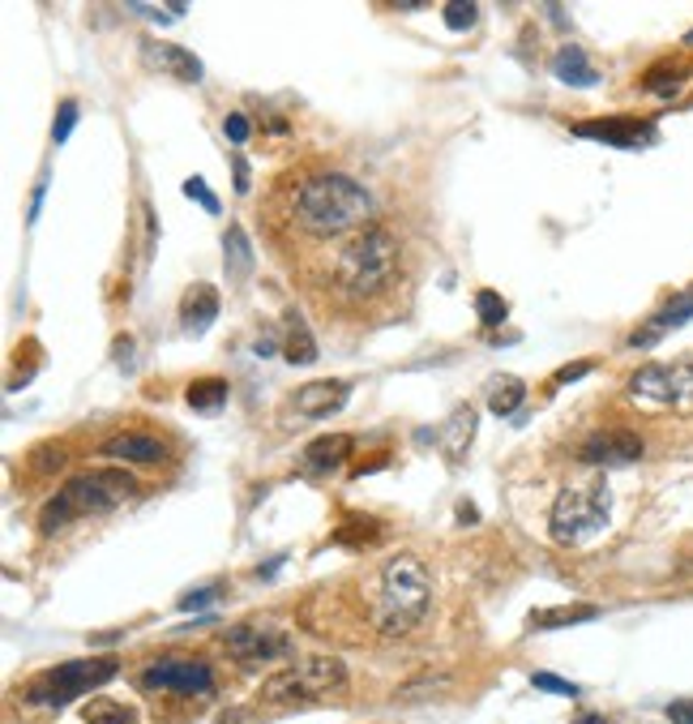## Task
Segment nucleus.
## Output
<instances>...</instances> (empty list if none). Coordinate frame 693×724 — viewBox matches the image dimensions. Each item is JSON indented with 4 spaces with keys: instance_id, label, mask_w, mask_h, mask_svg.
Instances as JSON below:
<instances>
[{
    "instance_id": "nucleus-27",
    "label": "nucleus",
    "mask_w": 693,
    "mask_h": 724,
    "mask_svg": "<svg viewBox=\"0 0 693 724\" xmlns=\"http://www.w3.org/2000/svg\"><path fill=\"white\" fill-rule=\"evenodd\" d=\"M82 721H86V724H138V716H133V708H125V703H107V699H95V703L82 712Z\"/></svg>"
},
{
    "instance_id": "nucleus-25",
    "label": "nucleus",
    "mask_w": 693,
    "mask_h": 724,
    "mask_svg": "<svg viewBox=\"0 0 693 724\" xmlns=\"http://www.w3.org/2000/svg\"><path fill=\"white\" fill-rule=\"evenodd\" d=\"M599 618L595 605H574V609H552V614H531L527 626L531 630H556V626H578V621H591Z\"/></svg>"
},
{
    "instance_id": "nucleus-40",
    "label": "nucleus",
    "mask_w": 693,
    "mask_h": 724,
    "mask_svg": "<svg viewBox=\"0 0 693 724\" xmlns=\"http://www.w3.org/2000/svg\"><path fill=\"white\" fill-rule=\"evenodd\" d=\"M252 352H257V357H274V352H279V343L266 335V339H257V348H252Z\"/></svg>"
},
{
    "instance_id": "nucleus-37",
    "label": "nucleus",
    "mask_w": 693,
    "mask_h": 724,
    "mask_svg": "<svg viewBox=\"0 0 693 724\" xmlns=\"http://www.w3.org/2000/svg\"><path fill=\"white\" fill-rule=\"evenodd\" d=\"M668 721L693 724V699H672V703H668Z\"/></svg>"
},
{
    "instance_id": "nucleus-41",
    "label": "nucleus",
    "mask_w": 693,
    "mask_h": 724,
    "mask_svg": "<svg viewBox=\"0 0 693 724\" xmlns=\"http://www.w3.org/2000/svg\"><path fill=\"white\" fill-rule=\"evenodd\" d=\"M475 506H467V502H462V506H458V523H475Z\"/></svg>"
},
{
    "instance_id": "nucleus-24",
    "label": "nucleus",
    "mask_w": 693,
    "mask_h": 724,
    "mask_svg": "<svg viewBox=\"0 0 693 724\" xmlns=\"http://www.w3.org/2000/svg\"><path fill=\"white\" fill-rule=\"evenodd\" d=\"M681 86H685V73L672 69V65H655V69H646L643 73V91L646 95H655V100H672Z\"/></svg>"
},
{
    "instance_id": "nucleus-23",
    "label": "nucleus",
    "mask_w": 693,
    "mask_h": 724,
    "mask_svg": "<svg viewBox=\"0 0 693 724\" xmlns=\"http://www.w3.org/2000/svg\"><path fill=\"white\" fill-rule=\"evenodd\" d=\"M522 399H527V386L518 382V377H496L493 386H489V412L496 416H514L518 408H522Z\"/></svg>"
},
{
    "instance_id": "nucleus-39",
    "label": "nucleus",
    "mask_w": 693,
    "mask_h": 724,
    "mask_svg": "<svg viewBox=\"0 0 693 724\" xmlns=\"http://www.w3.org/2000/svg\"><path fill=\"white\" fill-rule=\"evenodd\" d=\"M44 194H48V176H44V180L35 185V202H31V223L39 219V207H44Z\"/></svg>"
},
{
    "instance_id": "nucleus-22",
    "label": "nucleus",
    "mask_w": 693,
    "mask_h": 724,
    "mask_svg": "<svg viewBox=\"0 0 693 724\" xmlns=\"http://www.w3.org/2000/svg\"><path fill=\"white\" fill-rule=\"evenodd\" d=\"M185 404H189L193 412H214V408H223V404H227V382H223V377H198V382H189Z\"/></svg>"
},
{
    "instance_id": "nucleus-14",
    "label": "nucleus",
    "mask_w": 693,
    "mask_h": 724,
    "mask_svg": "<svg viewBox=\"0 0 693 724\" xmlns=\"http://www.w3.org/2000/svg\"><path fill=\"white\" fill-rule=\"evenodd\" d=\"M142 52H146V65L158 69V73H172L176 82H201V60L176 44H154V39H142Z\"/></svg>"
},
{
    "instance_id": "nucleus-7",
    "label": "nucleus",
    "mask_w": 693,
    "mask_h": 724,
    "mask_svg": "<svg viewBox=\"0 0 693 724\" xmlns=\"http://www.w3.org/2000/svg\"><path fill=\"white\" fill-rule=\"evenodd\" d=\"M116 673H120V661H116V656L69 661V665H56V669H48L44 677H39V681H31V686L22 690V699H26L31 708L60 712L64 703H73V699H82V694H91V690L107 686Z\"/></svg>"
},
{
    "instance_id": "nucleus-16",
    "label": "nucleus",
    "mask_w": 693,
    "mask_h": 724,
    "mask_svg": "<svg viewBox=\"0 0 693 724\" xmlns=\"http://www.w3.org/2000/svg\"><path fill=\"white\" fill-rule=\"evenodd\" d=\"M690 317H693V292H685V296H677L672 305H663V310L655 313V317L646 322L643 330H634V335H630V343H634V348H655V343H659L668 330L685 326Z\"/></svg>"
},
{
    "instance_id": "nucleus-29",
    "label": "nucleus",
    "mask_w": 693,
    "mask_h": 724,
    "mask_svg": "<svg viewBox=\"0 0 693 724\" xmlns=\"http://www.w3.org/2000/svg\"><path fill=\"white\" fill-rule=\"evenodd\" d=\"M219 592H223L219 583H205V587H193V592H185V596H180V605H176V609H180V614H198V609H210V605L219 600Z\"/></svg>"
},
{
    "instance_id": "nucleus-15",
    "label": "nucleus",
    "mask_w": 693,
    "mask_h": 724,
    "mask_svg": "<svg viewBox=\"0 0 693 724\" xmlns=\"http://www.w3.org/2000/svg\"><path fill=\"white\" fill-rule=\"evenodd\" d=\"M103 455L107 459H125V464H163L167 446L154 433H116V437L103 442Z\"/></svg>"
},
{
    "instance_id": "nucleus-20",
    "label": "nucleus",
    "mask_w": 693,
    "mask_h": 724,
    "mask_svg": "<svg viewBox=\"0 0 693 724\" xmlns=\"http://www.w3.org/2000/svg\"><path fill=\"white\" fill-rule=\"evenodd\" d=\"M552 73L565 86H595L599 82V69H595L591 56L583 52V48H561V52L552 56Z\"/></svg>"
},
{
    "instance_id": "nucleus-43",
    "label": "nucleus",
    "mask_w": 693,
    "mask_h": 724,
    "mask_svg": "<svg viewBox=\"0 0 693 724\" xmlns=\"http://www.w3.org/2000/svg\"><path fill=\"white\" fill-rule=\"evenodd\" d=\"M685 39H690V44H693V31H690V35H685Z\"/></svg>"
},
{
    "instance_id": "nucleus-32",
    "label": "nucleus",
    "mask_w": 693,
    "mask_h": 724,
    "mask_svg": "<svg viewBox=\"0 0 693 724\" xmlns=\"http://www.w3.org/2000/svg\"><path fill=\"white\" fill-rule=\"evenodd\" d=\"M129 13H138V17H158V22H176V17H185L189 13V4H129Z\"/></svg>"
},
{
    "instance_id": "nucleus-13",
    "label": "nucleus",
    "mask_w": 693,
    "mask_h": 724,
    "mask_svg": "<svg viewBox=\"0 0 693 724\" xmlns=\"http://www.w3.org/2000/svg\"><path fill=\"white\" fill-rule=\"evenodd\" d=\"M475 408H454L449 412V420L433 433V442H437V451L446 455V464H462L467 459V446H471V437H475Z\"/></svg>"
},
{
    "instance_id": "nucleus-42",
    "label": "nucleus",
    "mask_w": 693,
    "mask_h": 724,
    "mask_svg": "<svg viewBox=\"0 0 693 724\" xmlns=\"http://www.w3.org/2000/svg\"><path fill=\"white\" fill-rule=\"evenodd\" d=\"M574 724H603V721H599V716H578Z\"/></svg>"
},
{
    "instance_id": "nucleus-38",
    "label": "nucleus",
    "mask_w": 693,
    "mask_h": 724,
    "mask_svg": "<svg viewBox=\"0 0 693 724\" xmlns=\"http://www.w3.org/2000/svg\"><path fill=\"white\" fill-rule=\"evenodd\" d=\"M232 176H236V194H248V159L245 155L232 159Z\"/></svg>"
},
{
    "instance_id": "nucleus-35",
    "label": "nucleus",
    "mask_w": 693,
    "mask_h": 724,
    "mask_svg": "<svg viewBox=\"0 0 693 724\" xmlns=\"http://www.w3.org/2000/svg\"><path fill=\"white\" fill-rule=\"evenodd\" d=\"M223 133L232 138V142H248V133H252V125H248L245 112H232L227 120H223Z\"/></svg>"
},
{
    "instance_id": "nucleus-28",
    "label": "nucleus",
    "mask_w": 693,
    "mask_h": 724,
    "mask_svg": "<svg viewBox=\"0 0 693 724\" xmlns=\"http://www.w3.org/2000/svg\"><path fill=\"white\" fill-rule=\"evenodd\" d=\"M475 313H480V322H484V326H501V322L509 317V305L501 301V292L484 288V292H475Z\"/></svg>"
},
{
    "instance_id": "nucleus-9",
    "label": "nucleus",
    "mask_w": 693,
    "mask_h": 724,
    "mask_svg": "<svg viewBox=\"0 0 693 724\" xmlns=\"http://www.w3.org/2000/svg\"><path fill=\"white\" fill-rule=\"evenodd\" d=\"M296 639L287 630H274V626H261V621H240L223 634V652L240 665H270L279 656H292Z\"/></svg>"
},
{
    "instance_id": "nucleus-17",
    "label": "nucleus",
    "mask_w": 693,
    "mask_h": 724,
    "mask_svg": "<svg viewBox=\"0 0 693 724\" xmlns=\"http://www.w3.org/2000/svg\"><path fill=\"white\" fill-rule=\"evenodd\" d=\"M346 390H351L346 382H308L292 395V404L299 416H330L346 404Z\"/></svg>"
},
{
    "instance_id": "nucleus-31",
    "label": "nucleus",
    "mask_w": 693,
    "mask_h": 724,
    "mask_svg": "<svg viewBox=\"0 0 693 724\" xmlns=\"http://www.w3.org/2000/svg\"><path fill=\"white\" fill-rule=\"evenodd\" d=\"M531 686H536V690H544V694H565V699H578V686H574V681H565V677H556V673H531Z\"/></svg>"
},
{
    "instance_id": "nucleus-19",
    "label": "nucleus",
    "mask_w": 693,
    "mask_h": 724,
    "mask_svg": "<svg viewBox=\"0 0 693 724\" xmlns=\"http://www.w3.org/2000/svg\"><path fill=\"white\" fill-rule=\"evenodd\" d=\"M351 433H330V437H317L304 446V467L308 471H330V467H343L351 455Z\"/></svg>"
},
{
    "instance_id": "nucleus-3",
    "label": "nucleus",
    "mask_w": 693,
    "mask_h": 724,
    "mask_svg": "<svg viewBox=\"0 0 693 724\" xmlns=\"http://www.w3.org/2000/svg\"><path fill=\"white\" fill-rule=\"evenodd\" d=\"M428 600H433V587H428V570L420 558L411 553H398L381 570V587H377V605H373V621L386 639L407 634L411 626L428 618Z\"/></svg>"
},
{
    "instance_id": "nucleus-1",
    "label": "nucleus",
    "mask_w": 693,
    "mask_h": 724,
    "mask_svg": "<svg viewBox=\"0 0 693 724\" xmlns=\"http://www.w3.org/2000/svg\"><path fill=\"white\" fill-rule=\"evenodd\" d=\"M368 219H373L368 189L343 172L299 176L296 189L283 198V227L296 241H346L364 232Z\"/></svg>"
},
{
    "instance_id": "nucleus-10",
    "label": "nucleus",
    "mask_w": 693,
    "mask_h": 724,
    "mask_svg": "<svg viewBox=\"0 0 693 724\" xmlns=\"http://www.w3.org/2000/svg\"><path fill=\"white\" fill-rule=\"evenodd\" d=\"M142 686L158 694H210L214 673L205 661H185V656H163L142 669Z\"/></svg>"
},
{
    "instance_id": "nucleus-21",
    "label": "nucleus",
    "mask_w": 693,
    "mask_h": 724,
    "mask_svg": "<svg viewBox=\"0 0 693 724\" xmlns=\"http://www.w3.org/2000/svg\"><path fill=\"white\" fill-rule=\"evenodd\" d=\"M223 266H227V279L232 283H240V279H248L252 275V245H248L245 227H227V236H223Z\"/></svg>"
},
{
    "instance_id": "nucleus-30",
    "label": "nucleus",
    "mask_w": 693,
    "mask_h": 724,
    "mask_svg": "<svg viewBox=\"0 0 693 724\" xmlns=\"http://www.w3.org/2000/svg\"><path fill=\"white\" fill-rule=\"evenodd\" d=\"M442 13H446L449 31H471V26H475V17H480V9H475V4H462V0H449Z\"/></svg>"
},
{
    "instance_id": "nucleus-18",
    "label": "nucleus",
    "mask_w": 693,
    "mask_h": 724,
    "mask_svg": "<svg viewBox=\"0 0 693 724\" xmlns=\"http://www.w3.org/2000/svg\"><path fill=\"white\" fill-rule=\"evenodd\" d=\"M214 317H219V292H214L210 283L189 288V292H185V301H180V326H185L189 335H201Z\"/></svg>"
},
{
    "instance_id": "nucleus-33",
    "label": "nucleus",
    "mask_w": 693,
    "mask_h": 724,
    "mask_svg": "<svg viewBox=\"0 0 693 724\" xmlns=\"http://www.w3.org/2000/svg\"><path fill=\"white\" fill-rule=\"evenodd\" d=\"M73 125H78V104H73V100H64L60 112H56V125H51V142H56V147H60V142H69Z\"/></svg>"
},
{
    "instance_id": "nucleus-34",
    "label": "nucleus",
    "mask_w": 693,
    "mask_h": 724,
    "mask_svg": "<svg viewBox=\"0 0 693 724\" xmlns=\"http://www.w3.org/2000/svg\"><path fill=\"white\" fill-rule=\"evenodd\" d=\"M185 194H189L193 202H201V210H205V214H219V210H223V202L210 194V185H205L201 176H189V180H185Z\"/></svg>"
},
{
    "instance_id": "nucleus-26",
    "label": "nucleus",
    "mask_w": 693,
    "mask_h": 724,
    "mask_svg": "<svg viewBox=\"0 0 693 724\" xmlns=\"http://www.w3.org/2000/svg\"><path fill=\"white\" fill-rule=\"evenodd\" d=\"M283 357L292 364H313L317 361V343H313V330H304L299 322H292L287 330V343H283Z\"/></svg>"
},
{
    "instance_id": "nucleus-5",
    "label": "nucleus",
    "mask_w": 693,
    "mask_h": 724,
    "mask_svg": "<svg viewBox=\"0 0 693 724\" xmlns=\"http://www.w3.org/2000/svg\"><path fill=\"white\" fill-rule=\"evenodd\" d=\"M608 515H612V493L599 476H591V480L561 489V498L552 502V515H548V532L556 545H587L608 527Z\"/></svg>"
},
{
    "instance_id": "nucleus-8",
    "label": "nucleus",
    "mask_w": 693,
    "mask_h": 724,
    "mask_svg": "<svg viewBox=\"0 0 693 724\" xmlns=\"http://www.w3.org/2000/svg\"><path fill=\"white\" fill-rule=\"evenodd\" d=\"M630 399L659 412H693V364H646L630 377Z\"/></svg>"
},
{
    "instance_id": "nucleus-6",
    "label": "nucleus",
    "mask_w": 693,
    "mask_h": 724,
    "mask_svg": "<svg viewBox=\"0 0 693 724\" xmlns=\"http://www.w3.org/2000/svg\"><path fill=\"white\" fill-rule=\"evenodd\" d=\"M343 686V661H334V656H304V661L287 665L283 673H274L261 686V699L279 703V708H313V703H326L330 694H339Z\"/></svg>"
},
{
    "instance_id": "nucleus-36",
    "label": "nucleus",
    "mask_w": 693,
    "mask_h": 724,
    "mask_svg": "<svg viewBox=\"0 0 693 724\" xmlns=\"http://www.w3.org/2000/svg\"><path fill=\"white\" fill-rule=\"evenodd\" d=\"M591 369H595L591 361H574V364H565V369H556V377H552V382H556V386H569V382H578V377H587Z\"/></svg>"
},
{
    "instance_id": "nucleus-12",
    "label": "nucleus",
    "mask_w": 693,
    "mask_h": 724,
    "mask_svg": "<svg viewBox=\"0 0 693 724\" xmlns=\"http://www.w3.org/2000/svg\"><path fill=\"white\" fill-rule=\"evenodd\" d=\"M578 459L591 467H630L643 459V437L630 429H599L583 442Z\"/></svg>"
},
{
    "instance_id": "nucleus-11",
    "label": "nucleus",
    "mask_w": 693,
    "mask_h": 724,
    "mask_svg": "<svg viewBox=\"0 0 693 724\" xmlns=\"http://www.w3.org/2000/svg\"><path fill=\"white\" fill-rule=\"evenodd\" d=\"M574 138L587 142H603V147H621V151H638L655 142V125L650 120H634V116H608V120H578Z\"/></svg>"
},
{
    "instance_id": "nucleus-2",
    "label": "nucleus",
    "mask_w": 693,
    "mask_h": 724,
    "mask_svg": "<svg viewBox=\"0 0 693 724\" xmlns=\"http://www.w3.org/2000/svg\"><path fill=\"white\" fill-rule=\"evenodd\" d=\"M402 275V241L386 223H368L346 236L330 261V288L351 305H377L398 288Z\"/></svg>"
},
{
    "instance_id": "nucleus-4",
    "label": "nucleus",
    "mask_w": 693,
    "mask_h": 724,
    "mask_svg": "<svg viewBox=\"0 0 693 724\" xmlns=\"http://www.w3.org/2000/svg\"><path fill=\"white\" fill-rule=\"evenodd\" d=\"M133 493H138V484H133V476L120 471V467H103V471L73 476V480L51 498L48 506H44L39 532L51 536V532H60L64 523H73V518H82V515H107V511L125 506Z\"/></svg>"
}]
</instances>
